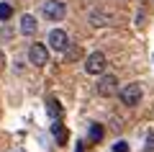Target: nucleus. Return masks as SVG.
I'll return each instance as SVG.
<instances>
[{
    "mask_svg": "<svg viewBox=\"0 0 154 152\" xmlns=\"http://www.w3.org/2000/svg\"><path fill=\"white\" fill-rule=\"evenodd\" d=\"M41 11H44V16L49 18V21H62L64 13H67V8H64L62 0H46L44 5H41Z\"/></svg>",
    "mask_w": 154,
    "mask_h": 152,
    "instance_id": "f257e3e1",
    "label": "nucleus"
},
{
    "mask_svg": "<svg viewBox=\"0 0 154 152\" xmlns=\"http://www.w3.org/2000/svg\"><path fill=\"white\" fill-rule=\"evenodd\" d=\"M118 95H121V101L126 106H136L141 101V88H139V82H128V85H123L118 90Z\"/></svg>",
    "mask_w": 154,
    "mask_h": 152,
    "instance_id": "f03ea898",
    "label": "nucleus"
},
{
    "mask_svg": "<svg viewBox=\"0 0 154 152\" xmlns=\"http://www.w3.org/2000/svg\"><path fill=\"white\" fill-rule=\"evenodd\" d=\"M98 95H103V98H108V95H116L118 93V80H116L113 75H103L98 80Z\"/></svg>",
    "mask_w": 154,
    "mask_h": 152,
    "instance_id": "7ed1b4c3",
    "label": "nucleus"
},
{
    "mask_svg": "<svg viewBox=\"0 0 154 152\" xmlns=\"http://www.w3.org/2000/svg\"><path fill=\"white\" fill-rule=\"evenodd\" d=\"M46 60H49V52H46L44 44H31V49H28V62L41 67V65H46Z\"/></svg>",
    "mask_w": 154,
    "mask_h": 152,
    "instance_id": "20e7f679",
    "label": "nucleus"
},
{
    "mask_svg": "<svg viewBox=\"0 0 154 152\" xmlns=\"http://www.w3.org/2000/svg\"><path fill=\"white\" fill-rule=\"evenodd\" d=\"M85 70H88L90 75H100V72L105 70V54L93 52V54L88 57V62H85Z\"/></svg>",
    "mask_w": 154,
    "mask_h": 152,
    "instance_id": "39448f33",
    "label": "nucleus"
},
{
    "mask_svg": "<svg viewBox=\"0 0 154 152\" xmlns=\"http://www.w3.org/2000/svg\"><path fill=\"white\" fill-rule=\"evenodd\" d=\"M49 47L54 49V52H64V49L69 47V39H67V34L62 31V28H54V31L49 34Z\"/></svg>",
    "mask_w": 154,
    "mask_h": 152,
    "instance_id": "423d86ee",
    "label": "nucleus"
},
{
    "mask_svg": "<svg viewBox=\"0 0 154 152\" xmlns=\"http://www.w3.org/2000/svg\"><path fill=\"white\" fill-rule=\"evenodd\" d=\"M21 31L26 34V36L36 34V18H33V16H23L21 18Z\"/></svg>",
    "mask_w": 154,
    "mask_h": 152,
    "instance_id": "0eeeda50",
    "label": "nucleus"
},
{
    "mask_svg": "<svg viewBox=\"0 0 154 152\" xmlns=\"http://www.w3.org/2000/svg\"><path fill=\"white\" fill-rule=\"evenodd\" d=\"M51 134L57 137V142H59V144H67V129L59 124V121H57V124H51Z\"/></svg>",
    "mask_w": 154,
    "mask_h": 152,
    "instance_id": "6e6552de",
    "label": "nucleus"
},
{
    "mask_svg": "<svg viewBox=\"0 0 154 152\" xmlns=\"http://www.w3.org/2000/svg\"><path fill=\"white\" fill-rule=\"evenodd\" d=\"M90 21H93V26H105V23H110V18L105 16V13L93 11V13H90Z\"/></svg>",
    "mask_w": 154,
    "mask_h": 152,
    "instance_id": "1a4fd4ad",
    "label": "nucleus"
},
{
    "mask_svg": "<svg viewBox=\"0 0 154 152\" xmlns=\"http://www.w3.org/2000/svg\"><path fill=\"white\" fill-rule=\"evenodd\" d=\"M64 54H67V60H69V62H75V60H80L82 49H80V47H75V44H69V47L64 49Z\"/></svg>",
    "mask_w": 154,
    "mask_h": 152,
    "instance_id": "9d476101",
    "label": "nucleus"
},
{
    "mask_svg": "<svg viewBox=\"0 0 154 152\" xmlns=\"http://www.w3.org/2000/svg\"><path fill=\"white\" fill-rule=\"evenodd\" d=\"M100 139H103V126L90 124V142H100Z\"/></svg>",
    "mask_w": 154,
    "mask_h": 152,
    "instance_id": "9b49d317",
    "label": "nucleus"
},
{
    "mask_svg": "<svg viewBox=\"0 0 154 152\" xmlns=\"http://www.w3.org/2000/svg\"><path fill=\"white\" fill-rule=\"evenodd\" d=\"M11 16H13V8L8 3H0V21H8Z\"/></svg>",
    "mask_w": 154,
    "mask_h": 152,
    "instance_id": "f8f14e48",
    "label": "nucleus"
},
{
    "mask_svg": "<svg viewBox=\"0 0 154 152\" xmlns=\"http://www.w3.org/2000/svg\"><path fill=\"white\" fill-rule=\"evenodd\" d=\"M49 114L54 116V119H59V116H62V106L57 103V101H49Z\"/></svg>",
    "mask_w": 154,
    "mask_h": 152,
    "instance_id": "ddd939ff",
    "label": "nucleus"
},
{
    "mask_svg": "<svg viewBox=\"0 0 154 152\" xmlns=\"http://www.w3.org/2000/svg\"><path fill=\"white\" fill-rule=\"evenodd\" d=\"M113 152H128V142H116V144H113Z\"/></svg>",
    "mask_w": 154,
    "mask_h": 152,
    "instance_id": "4468645a",
    "label": "nucleus"
},
{
    "mask_svg": "<svg viewBox=\"0 0 154 152\" xmlns=\"http://www.w3.org/2000/svg\"><path fill=\"white\" fill-rule=\"evenodd\" d=\"M144 152H154V131L146 137V144H144Z\"/></svg>",
    "mask_w": 154,
    "mask_h": 152,
    "instance_id": "2eb2a0df",
    "label": "nucleus"
},
{
    "mask_svg": "<svg viewBox=\"0 0 154 152\" xmlns=\"http://www.w3.org/2000/svg\"><path fill=\"white\" fill-rule=\"evenodd\" d=\"M75 152H85V147H82V142H77V147H75Z\"/></svg>",
    "mask_w": 154,
    "mask_h": 152,
    "instance_id": "dca6fc26",
    "label": "nucleus"
}]
</instances>
